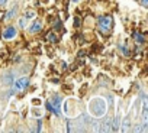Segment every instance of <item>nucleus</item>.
Segmentation results:
<instances>
[{
	"mask_svg": "<svg viewBox=\"0 0 148 133\" xmlns=\"http://www.w3.org/2000/svg\"><path fill=\"white\" fill-rule=\"evenodd\" d=\"M112 25H113V19H112L110 16H100L99 20H97V26H99V29H100L102 33L110 32Z\"/></svg>",
	"mask_w": 148,
	"mask_h": 133,
	"instance_id": "f257e3e1",
	"label": "nucleus"
},
{
	"mask_svg": "<svg viewBox=\"0 0 148 133\" xmlns=\"http://www.w3.org/2000/svg\"><path fill=\"white\" fill-rule=\"evenodd\" d=\"M28 86H29V78L28 77H21V78L13 81V87H15L16 91H23Z\"/></svg>",
	"mask_w": 148,
	"mask_h": 133,
	"instance_id": "f03ea898",
	"label": "nucleus"
},
{
	"mask_svg": "<svg viewBox=\"0 0 148 133\" xmlns=\"http://www.w3.org/2000/svg\"><path fill=\"white\" fill-rule=\"evenodd\" d=\"M16 36V29L13 28V26H9L5 32H3V38L8 41V39H13Z\"/></svg>",
	"mask_w": 148,
	"mask_h": 133,
	"instance_id": "7ed1b4c3",
	"label": "nucleus"
},
{
	"mask_svg": "<svg viewBox=\"0 0 148 133\" xmlns=\"http://www.w3.org/2000/svg\"><path fill=\"white\" fill-rule=\"evenodd\" d=\"M13 74L12 73H6L5 75H3V84H6V86H12L13 84Z\"/></svg>",
	"mask_w": 148,
	"mask_h": 133,
	"instance_id": "20e7f679",
	"label": "nucleus"
},
{
	"mask_svg": "<svg viewBox=\"0 0 148 133\" xmlns=\"http://www.w3.org/2000/svg\"><path fill=\"white\" fill-rule=\"evenodd\" d=\"M41 28H42V25H41V22H38V20H35L31 26H29V32H39L41 31Z\"/></svg>",
	"mask_w": 148,
	"mask_h": 133,
	"instance_id": "39448f33",
	"label": "nucleus"
},
{
	"mask_svg": "<svg viewBox=\"0 0 148 133\" xmlns=\"http://www.w3.org/2000/svg\"><path fill=\"white\" fill-rule=\"evenodd\" d=\"M16 12H18V7L15 6V7H13V9L10 10V13H8V18H9V19H12V18H15V15H16Z\"/></svg>",
	"mask_w": 148,
	"mask_h": 133,
	"instance_id": "423d86ee",
	"label": "nucleus"
},
{
	"mask_svg": "<svg viewBox=\"0 0 148 133\" xmlns=\"http://www.w3.org/2000/svg\"><path fill=\"white\" fill-rule=\"evenodd\" d=\"M34 16H35V13H34V12H32V13H31V12H28V13H26V18H34Z\"/></svg>",
	"mask_w": 148,
	"mask_h": 133,
	"instance_id": "0eeeda50",
	"label": "nucleus"
},
{
	"mask_svg": "<svg viewBox=\"0 0 148 133\" xmlns=\"http://www.w3.org/2000/svg\"><path fill=\"white\" fill-rule=\"evenodd\" d=\"M49 35H51V36H49V39H51V41H57V39H58L57 36H54V33H49Z\"/></svg>",
	"mask_w": 148,
	"mask_h": 133,
	"instance_id": "6e6552de",
	"label": "nucleus"
},
{
	"mask_svg": "<svg viewBox=\"0 0 148 133\" xmlns=\"http://www.w3.org/2000/svg\"><path fill=\"white\" fill-rule=\"evenodd\" d=\"M8 3V0H0V6H6Z\"/></svg>",
	"mask_w": 148,
	"mask_h": 133,
	"instance_id": "1a4fd4ad",
	"label": "nucleus"
},
{
	"mask_svg": "<svg viewBox=\"0 0 148 133\" xmlns=\"http://www.w3.org/2000/svg\"><path fill=\"white\" fill-rule=\"evenodd\" d=\"M19 26H21V28H23V26H25V20H23V19L21 20V23H19Z\"/></svg>",
	"mask_w": 148,
	"mask_h": 133,
	"instance_id": "9d476101",
	"label": "nucleus"
},
{
	"mask_svg": "<svg viewBox=\"0 0 148 133\" xmlns=\"http://www.w3.org/2000/svg\"><path fill=\"white\" fill-rule=\"evenodd\" d=\"M142 5H144V6H147V5H148V0H142Z\"/></svg>",
	"mask_w": 148,
	"mask_h": 133,
	"instance_id": "9b49d317",
	"label": "nucleus"
}]
</instances>
